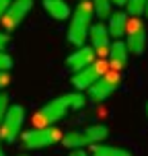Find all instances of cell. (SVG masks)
Returning a JSON list of instances; mask_svg holds the SVG:
<instances>
[{
    "label": "cell",
    "instance_id": "obj_20",
    "mask_svg": "<svg viewBox=\"0 0 148 156\" xmlns=\"http://www.w3.org/2000/svg\"><path fill=\"white\" fill-rule=\"evenodd\" d=\"M10 4H13V0H0V21L4 19V15H6V10H8Z\"/></svg>",
    "mask_w": 148,
    "mask_h": 156
},
{
    "label": "cell",
    "instance_id": "obj_15",
    "mask_svg": "<svg viewBox=\"0 0 148 156\" xmlns=\"http://www.w3.org/2000/svg\"><path fill=\"white\" fill-rule=\"evenodd\" d=\"M91 154L93 156H132L128 150L117 148V146H107V144H95V146H91Z\"/></svg>",
    "mask_w": 148,
    "mask_h": 156
},
{
    "label": "cell",
    "instance_id": "obj_21",
    "mask_svg": "<svg viewBox=\"0 0 148 156\" xmlns=\"http://www.w3.org/2000/svg\"><path fill=\"white\" fill-rule=\"evenodd\" d=\"M8 82H10V76H8V72H0V88L8 86Z\"/></svg>",
    "mask_w": 148,
    "mask_h": 156
},
{
    "label": "cell",
    "instance_id": "obj_1",
    "mask_svg": "<svg viewBox=\"0 0 148 156\" xmlns=\"http://www.w3.org/2000/svg\"><path fill=\"white\" fill-rule=\"evenodd\" d=\"M86 101L80 93H66V94H62V97L54 99L52 103H47L45 107H41V109L35 113V117H33V123L39 125V127H43V125H54V123H58L60 119H64L70 111L82 109Z\"/></svg>",
    "mask_w": 148,
    "mask_h": 156
},
{
    "label": "cell",
    "instance_id": "obj_24",
    "mask_svg": "<svg viewBox=\"0 0 148 156\" xmlns=\"http://www.w3.org/2000/svg\"><path fill=\"white\" fill-rule=\"evenodd\" d=\"M113 4H115V6H125L128 0H113Z\"/></svg>",
    "mask_w": 148,
    "mask_h": 156
},
{
    "label": "cell",
    "instance_id": "obj_16",
    "mask_svg": "<svg viewBox=\"0 0 148 156\" xmlns=\"http://www.w3.org/2000/svg\"><path fill=\"white\" fill-rule=\"evenodd\" d=\"M95 6V12L99 19H109L111 16V4H113V0H91Z\"/></svg>",
    "mask_w": 148,
    "mask_h": 156
},
{
    "label": "cell",
    "instance_id": "obj_23",
    "mask_svg": "<svg viewBox=\"0 0 148 156\" xmlns=\"http://www.w3.org/2000/svg\"><path fill=\"white\" fill-rule=\"evenodd\" d=\"M70 156H88V154H86V152H82V150H72Z\"/></svg>",
    "mask_w": 148,
    "mask_h": 156
},
{
    "label": "cell",
    "instance_id": "obj_14",
    "mask_svg": "<svg viewBox=\"0 0 148 156\" xmlns=\"http://www.w3.org/2000/svg\"><path fill=\"white\" fill-rule=\"evenodd\" d=\"M128 25H130V21H128V15L125 12H113V15L109 16V33L111 37H124L125 33H128Z\"/></svg>",
    "mask_w": 148,
    "mask_h": 156
},
{
    "label": "cell",
    "instance_id": "obj_19",
    "mask_svg": "<svg viewBox=\"0 0 148 156\" xmlns=\"http://www.w3.org/2000/svg\"><path fill=\"white\" fill-rule=\"evenodd\" d=\"M8 109H10V105H8V94L0 93V125H2V121H4Z\"/></svg>",
    "mask_w": 148,
    "mask_h": 156
},
{
    "label": "cell",
    "instance_id": "obj_7",
    "mask_svg": "<svg viewBox=\"0 0 148 156\" xmlns=\"http://www.w3.org/2000/svg\"><path fill=\"white\" fill-rule=\"evenodd\" d=\"M119 82H121V78H119L117 72H105V74L88 88V94H91L93 101H105L117 86H119Z\"/></svg>",
    "mask_w": 148,
    "mask_h": 156
},
{
    "label": "cell",
    "instance_id": "obj_13",
    "mask_svg": "<svg viewBox=\"0 0 148 156\" xmlns=\"http://www.w3.org/2000/svg\"><path fill=\"white\" fill-rule=\"evenodd\" d=\"M43 8H45L49 16L56 19V21H66L70 19V6L66 0H43Z\"/></svg>",
    "mask_w": 148,
    "mask_h": 156
},
{
    "label": "cell",
    "instance_id": "obj_9",
    "mask_svg": "<svg viewBox=\"0 0 148 156\" xmlns=\"http://www.w3.org/2000/svg\"><path fill=\"white\" fill-rule=\"evenodd\" d=\"M125 45L130 49V54L140 55L146 47V33H144V27L138 19L130 21L128 25V33H125Z\"/></svg>",
    "mask_w": 148,
    "mask_h": 156
},
{
    "label": "cell",
    "instance_id": "obj_6",
    "mask_svg": "<svg viewBox=\"0 0 148 156\" xmlns=\"http://www.w3.org/2000/svg\"><path fill=\"white\" fill-rule=\"evenodd\" d=\"M105 72H107V64L103 62V60L93 62L91 66H86V68H82V70L74 72V76H72V86H74L76 90H88Z\"/></svg>",
    "mask_w": 148,
    "mask_h": 156
},
{
    "label": "cell",
    "instance_id": "obj_4",
    "mask_svg": "<svg viewBox=\"0 0 148 156\" xmlns=\"http://www.w3.org/2000/svg\"><path fill=\"white\" fill-rule=\"evenodd\" d=\"M64 136L62 132L54 127V125H43V127H37V129H31V132L23 133V144L25 148L29 150H39V148H47L56 142H60Z\"/></svg>",
    "mask_w": 148,
    "mask_h": 156
},
{
    "label": "cell",
    "instance_id": "obj_26",
    "mask_svg": "<svg viewBox=\"0 0 148 156\" xmlns=\"http://www.w3.org/2000/svg\"><path fill=\"white\" fill-rule=\"evenodd\" d=\"M146 113H148V103H146Z\"/></svg>",
    "mask_w": 148,
    "mask_h": 156
},
{
    "label": "cell",
    "instance_id": "obj_3",
    "mask_svg": "<svg viewBox=\"0 0 148 156\" xmlns=\"http://www.w3.org/2000/svg\"><path fill=\"white\" fill-rule=\"evenodd\" d=\"M109 136V129L105 125H91V127H85V129H74V132H68L62 138L64 146L72 150L85 148V146H95L103 142Z\"/></svg>",
    "mask_w": 148,
    "mask_h": 156
},
{
    "label": "cell",
    "instance_id": "obj_27",
    "mask_svg": "<svg viewBox=\"0 0 148 156\" xmlns=\"http://www.w3.org/2000/svg\"><path fill=\"white\" fill-rule=\"evenodd\" d=\"M146 15H148V6H146Z\"/></svg>",
    "mask_w": 148,
    "mask_h": 156
},
{
    "label": "cell",
    "instance_id": "obj_2",
    "mask_svg": "<svg viewBox=\"0 0 148 156\" xmlns=\"http://www.w3.org/2000/svg\"><path fill=\"white\" fill-rule=\"evenodd\" d=\"M93 15H95L93 2L91 0H80L74 15L70 16V27H68V41L72 45L76 47L85 45L86 37L91 33V27H93Z\"/></svg>",
    "mask_w": 148,
    "mask_h": 156
},
{
    "label": "cell",
    "instance_id": "obj_8",
    "mask_svg": "<svg viewBox=\"0 0 148 156\" xmlns=\"http://www.w3.org/2000/svg\"><path fill=\"white\" fill-rule=\"evenodd\" d=\"M33 8V0H13V4L8 6L6 15L2 19V23L6 27V31H13L19 25L23 23V19L27 16V12Z\"/></svg>",
    "mask_w": 148,
    "mask_h": 156
},
{
    "label": "cell",
    "instance_id": "obj_12",
    "mask_svg": "<svg viewBox=\"0 0 148 156\" xmlns=\"http://www.w3.org/2000/svg\"><path fill=\"white\" fill-rule=\"evenodd\" d=\"M128 55H130V49L125 45V41L121 39H115L109 47V64L113 70H124L125 62H128Z\"/></svg>",
    "mask_w": 148,
    "mask_h": 156
},
{
    "label": "cell",
    "instance_id": "obj_25",
    "mask_svg": "<svg viewBox=\"0 0 148 156\" xmlns=\"http://www.w3.org/2000/svg\"><path fill=\"white\" fill-rule=\"evenodd\" d=\"M0 156H6V154H4V150H2V146H0Z\"/></svg>",
    "mask_w": 148,
    "mask_h": 156
},
{
    "label": "cell",
    "instance_id": "obj_17",
    "mask_svg": "<svg viewBox=\"0 0 148 156\" xmlns=\"http://www.w3.org/2000/svg\"><path fill=\"white\" fill-rule=\"evenodd\" d=\"M146 6H148V0H128V4H125L128 15H132V16L144 15L146 12Z\"/></svg>",
    "mask_w": 148,
    "mask_h": 156
},
{
    "label": "cell",
    "instance_id": "obj_22",
    "mask_svg": "<svg viewBox=\"0 0 148 156\" xmlns=\"http://www.w3.org/2000/svg\"><path fill=\"white\" fill-rule=\"evenodd\" d=\"M8 45V35L6 33H0V49H4Z\"/></svg>",
    "mask_w": 148,
    "mask_h": 156
},
{
    "label": "cell",
    "instance_id": "obj_18",
    "mask_svg": "<svg viewBox=\"0 0 148 156\" xmlns=\"http://www.w3.org/2000/svg\"><path fill=\"white\" fill-rule=\"evenodd\" d=\"M10 68H13V58L0 49V72H8Z\"/></svg>",
    "mask_w": 148,
    "mask_h": 156
},
{
    "label": "cell",
    "instance_id": "obj_11",
    "mask_svg": "<svg viewBox=\"0 0 148 156\" xmlns=\"http://www.w3.org/2000/svg\"><path fill=\"white\" fill-rule=\"evenodd\" d=\"M95 58H97L95 47L93 45H82V47H78L74 54L68 55L66 64H68V68L72 72H78V70H82V68H86V66H91L95 62Z\"/></svg>",
    "mask_w": 148,
    "mask_h": 156
},
{
    "label": "cell",
    "instance_id": "obj_10",
    "mask_svg": "<svg viewBox=\"0 0 148 156\" xmlns=\"http://www.w3.org/2000/svg\"><path fill=\"white\" fill-rule=\"evenodd\" d=\"M91 45L95 47V51L99 55H105L109 54V47H111V33H109V27L103 23H97L91 27Z\"/></svg>",
    "mask_w": 148,
    "mask_h": 156
},
{
    "label": "cell",
    "instance_id": "obj_5",
    "mask_svg": "<svg viewBox=\"0 0 148 156\" xmlns=\"http://www.w3.org/2000/svg\"><path fill=\"white\" fill-rule=\"evenodd\" d=\"M25 119H27V113H25L23 105H10L4 121L0 125V138L4 142H15V138L19 136V132L23 129Z\"/></svg>",
    "mask_w": 148,
    "mask_h": 156
}]
</instances>
